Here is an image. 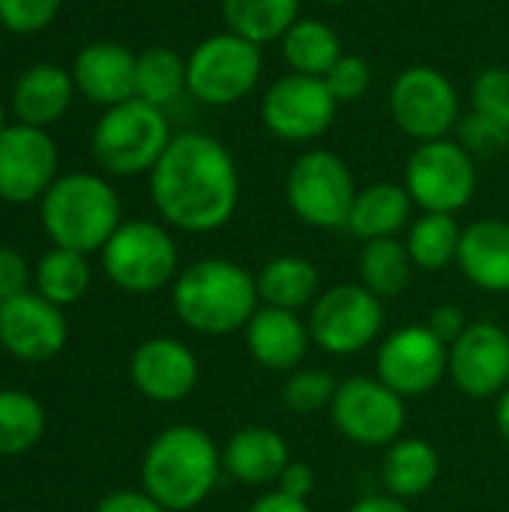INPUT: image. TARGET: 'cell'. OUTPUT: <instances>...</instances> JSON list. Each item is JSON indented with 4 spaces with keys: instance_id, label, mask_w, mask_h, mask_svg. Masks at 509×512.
<instances>
[{
    "instance_id": "9c48e42d",
    "label": "cell",
    "mask_w": 509,
    "mask_h": 512,
    "mask_svg": "<svg viewBox=\"0 0 509 512\" xmlns=\"http://www.w3.org/2000/svg\"><path fill=\"white\" fill-rule=\"evenodd\" d=\"M477 156H471L456 138L423 141L405 162L402 186L414 207L423 213H459L477 195Z\"/></svg>"
},
{
    "instance_id": "83f0119b",
    "label": "cell",
    "mask_w": 509,
    "mask_h": 512,
    "mask_svg": "<svg viewBox=\"0 0 509 512\" xmlns=\"http://www.w3.org/2000/svg\"><path fill=\"white\" fill-rule=\"evenodd\" d=\"M303 0H219L225 30L246 36L255 45L279 42L300 18Z\"/></svg>"
},
{
    "instance_id": "ab89813d",
    "label": "cell",
    "mask_w": 509,
    "mask_h": 512,
    "mask_svg": "<svg viewBox=\"0 0 509 512\" xmlns=\"http://www.w3.org/2000/svg\"><path fill=\"white\" fill-rule=\"evenodd\" d=\"M93 512H168L153 495H147L144 489H120L105 495Z\"/></svg>"
},
{
    "instance_id": "d6a6232c",
    "label": "cell",
    "mask_w": 509,
    "mask_h": 512,
    "mask_svg": "<svg viewBox=\"0 0 509 512\" xmlns=\"http://www.w3.org/2000/svg\"><path fill=\"white\" fill-rule=\"evenodd\" d=\"M45 435V408L24 390H0V456H21Z\"/></svg>"
},
{
    "instance_id": "52a82bcc",
    "label": "cell",
    "mask_w": 509,
    "mask_h": 512,
    "mask_svg": "<svg viewBox=\"0 0 509 512\" xmlns=\"http://www.w3.org/2000/svg\"><path fill=\"white\" fill-rule=\"evenodd\" d=\"M357 192L360 189L348 162L327 147H312L300 153L285 180V198L291 213L303 225L318 231L348 228Z\"/></svg>"
},
{
    "instance_id": "5b68a950",
    "label": "cell",
    "mask_w": 509,
    "mask_h": 512,
    "mask_svg": "<svg viewBox=\"0 0 509 512\" xmlns=\"http://www.w3.org/2000/svg\"><path fill=\"white\" fill-rule=\"evenodd\" d=\"M171 138L174 132L165 108L132 96L102 111L90 135V150L105 174L141 177L156 168Z\"/></svg>"
},
{
    "instance_id": "4fadbf2b",
    "label": "cell",
    "mask_w": 509,
    "mask_h": 512,
    "mask_svg": "<svg viewBox=\"0 0 509 512\" xmlns=\"http://www.w3.org/2000/svg\"><path fill=\"white\" fill-rule=\"evenodd\" d=\"M405 402L381 378H348L339 381V390L330 405V420L357 447H390L405 432Z\"/></svg>"
},
{
    "instance_id": "c3c4849f",
    "label": "cell",
    "mask_w": 509,
    "mask_h": 512,
    "mask_svg": "<svg viewBox=\"0 0 509 512\" xmlns=\"http://www.w3.org/2000/svg\"><path fill=\"white\" fill-rule=\"evenodd\" d=\"M507 153H509V150H507Z\"/></svg>"
},
{
    "instance_id": "7dc6e473",
    "label": "cell",
    "mask_w": 509,
    "mask_h": 512,
    "mask_svg": "<svg viewBox=\"0 0 509 512\" xmlns=\"http://www.w3.org/2000/svg\"><path fill=\"white\" fill-rule=\"evenodd\" d=\"M6 129V108H3V102H0V132Z\"/></svg>"
},
{
    "instance_id": "8992f818",
    "label": "cell",
    "mask_w": 509,
    "mask_h": 512,
    "mask_svg": "<svg viewBox=\"0 0 509 512\" xmlns=\"http://www.w3.org/2000/svg\"><path fill=\"white\" fill-rule=\"evenodd\" d=\"M264 75V48L222 30L201 39L186 57V90L207 108H228L252 96Z\"/></svg>"
},
{
    "instance_id": "ffe728a7",
    "label": "cell",
    "mask_w": 509,
    "mask_h": 512,
    "mask_svg": "<svg viewBox=\"0 0 509 512\" xmlns=\"http://www.w3.org/2000/svg\"><path fill=\"white\" fill-rule=\"evenodd\" d=\"M243 333L252 360L270 372L297 369L306 360L309 345H315L309 333V321H303L291 309H276V306H261Z\"/></svg>"
},
{
    "instance_id": "e575fe53",
    "label": "cell",
    "mask_w": 509,
    "mask_h": 512,
    "mask_svg": "<svg viewBox=\"0 0 509 512\" xmlns=\"http://www.w3.org/2000/svg\"><path fill=\"white\" fill-rule=\"evenodd\" d=\"M456 141L471 156H495V153L509 150V126L471 108L468 114H462L456 126Z\"/></svg>"
},
{
    "instance_id": "9a60e30c",
    "label": "cell",
    "mask_w": 509,
    "mask_h": 512,
    "mask_svg": "<svg viewBox=\"0 0 509 512\" xmlns=\"http://www.w3.org/2000/svg\"><path fill=\"white\" fill-rule=\"evenodd\" d=\"M57 144L48 129L6 123L0 132V201L33 204L57 180Z\"/></svg>"
},
{
    "instance_id": "cb8c5ba5",
    "label": "cell",
    "mask_w": 509,
    "mask_h": 512,
    "mask_svg": "<svg viewBox=\"0 0 509 512\" xmlns=\"http://www.w3.org/2000/svg\"><path fill=\"white\" fill-rule=\"evenodd\" d=\"M411 213L414 201L402 183H372L357 192L348 216V231L363 243L399 237L414 222Z\"/></svg>"
},
{
    "instance_id": "8d00e7d4",
    "label": "cell",
    "mask_w": 509,
    "mask_h": 512,
    "mask_svg": "<svg viewBox=\"0 0 509 512\" xmlns=\"http://www.w3.org/2000/svg\"><path fill=\"white\" fill-rule=\"evenodd\" d=\"M471 108L509 126V69L489 66L471 81Z\"/></svg>"
},
{
    "instance_id": "bcb514c9",
    "label": "cell",
    "mask_w": 509,
    "mask_h": 512,
    "mask_svg": "<svg viewBox=\"0 0 509 512\" xmlns=\"http://www.w3.org/2000/svg\"><path fill=\"white\" fill-rule=\"evenodd\" d=\"M318 6H342V3H348V0H315Z\"/></svg>"
},
{
    "instance_id": "60d3db41",
    "label": "cell",
    "mask_w": 509,
    "mask_h": 512,
    "mask_svg": "<svg viewBox=\"0 0 509 512\" xmlns=\"http://www.w3.org/2000/svg\"><path fill=\"white\" fill-rule=\"evenodd\" d=\"M426 327L444 342V345H453L465 330H468V318L459 306H438L429 312V321Z\"/></svg>"
},
{
    "instance_id": "f1b7e54d",
    "label": "cell",
    "mask_w": 509,
    "mask_h": 512,
    "mask_svg": "<svg viewBox=\"0 0 509 512\" xmlns=\"http://www.w3.org/2000/svg\"><path fill=\"white\" fill-rule=\"evenodd\" d=\"M357 273H360V285L363 288H369L381 300H393V297H399L411 285L414 261L408 255L405 240H399V237L369 240L360 249Z\"/></svg>"
},
{
    "instance_id": "7bdbcfd3",
    "label": "cell",
    "mask_w": 509,
    "mask_h": 512,
    "mask_svg": "<svg viewBox=\"0 0 509 512\" xmlns=\"http://www.w3.org/2000/svg\"><path fill=\"white\" fill-rule=\"evenodd\" d=\"M249 512H312L309 510V501H300V498H291V495H285V492H279V489H273V492H264Z\"/></svg>"
},
{
    "instance_id": "3957f363",
    "label": "cell",
    "mask_w": 509,
    "mask_h": 512,
    "mask_svg": "<svg viewBox=\"0 0 509 512\" xmlns=\"http://www.w3.org/2000/svg\"><path fill=\"white\" fill-rule=\"evenodd\" d=\"M222 471V453L204 429L171 426L144 450L141 489L168 512H189L213 495Z\"/></svg>"
},
{
    "instance_id": "f6af8a7d",
    "label": "cell",
    "mask_w": 509,
    "mask_h": 512,
    "mask_svg": "<svg viewBox=\"0 0 509 512\" xmlns=\"http://www.w3.org/2000/svg\"><path fill=\"white\" fill-rule=\"evenodd\" d=\"M495 426H498L501 438L509 444V387L498 396V405H495Z\"/></svg>"
},
{
    "instance_id": "1f68e13d",
    "label": "cell",
    "mask_w": 509,
    "mask_h": 512,
    "mask_svg": "<svg viewBox=\"0 0 509 512\" xmlns=\"http://www.w3.org/2000/svg\"><path fill=\"white\" fill-rule=\"evenodd\" d=\"M186 90V60L168 48V45H153L138 54L135 60V96L156 105L168 108L174 105Z\"/></svg>"
},
{
    "instance_id": "b9f144b4",
    "label": "cell",
    "mask_w": 509,
    "mask_h": 512,
    "mask_svg": "<svg viewBox=\"0 0 509 512\" xmlns=\"http://www.w3.org/2000/svg\"><path fill=\"white\" fill-rule=\"evenodd\" d=\"M276 486H279V492H285V495H291V498L309 501V495L315 492V471H312L306 462L291 459V462L285 465V471L279 474Z\"/></svg>"
},
{
    "instance_id": "484cf974",
    "label": "cell",
    "mask_w": 509,
    "mask_h": 512,
    "mask_svg": "<svg viewBox=\"0 0 509 512\" xmlns=\"http://www.w3.org/2000/svg\"><path fill=\"white\" fill-rule=\"evenodd\" d=\"M279 51H282L288 72L312 75V78H324L345 54L342 36L327 21L303 18V15L279 39Z\"/></svg>"
},
{
    "instance_id": "277c9868",
    "label": "cell",
    "mask_w": 509,
    "mask_h": 512,
    "mask_svg": "<svg viewBox=\"0 0 509 512\" xmlns=\"http://www.w3.org/2000/svg\"><path fill=\"white\" fill-rule=\"evenodd\" d=\"M39 216L54 246L81 255L102 252L111 234L123 225L117 189L90 171L57 177L39 201Z\"/></svg>"
},
{
    "instance_id": "7c38bea8",
    "label": "cell",
    "mask_w": 509,
    "mask_h": 512,
    "mask_svg": "<svg viewBox=\"0 0 509 512\" xmlns=\"http://www.w3.org/2000/svg\"><path fill=\"white\" fill-rule=\"evenodd\" d=\"M339 102L324 78L285 72L261 96V123L285 144H312L336 120Z\"/></svg>"
},
{
    "instance_id": "4dcf8cb0",
    "label": "cell",
    "mask_w": 509,
    "mask_h": 512,
    "mask_svg": "<svg viewBox=\"0 0 509 512\" xmlns=\"http://www.w3.org/2000/svg\"><path fill=\"white\" fill-rule=\"evenodd\" d=\"M462 228L453 213H420L405 234L408 255L420 270H444L456 264Z\"/></svg>"
},
{
    "instance_id": "836d02e7",
    "label": "cell",
    "mask_w": 509,
    "mask_h": 512,
    "mask_svg": "<svg viewBox=\"0 0 509 512\" xmlns=\"http://www.w3.org/2000/svg\"><path fill=\"white\" fill-rule=\"evenodd\" d=\"M339 381L327 369H297L282 384V405L294 414H315L330 411Z\"/></svg>"
},
{
    "instance_id": "603a6c76",
    "label": "cell",
    "mask_w": 509,
    "mask_h": 512,
    "mask_svg": "<svg viewBox=\"0 0 509 512\" xmlns=\"http://www.w3.org/2000/svg\"><path fill=\"white\" fill-rule=\"evenodd\" d=\"M291 462V450L282 432L270 426H246L234 432L222 450V468L246 486L276 483L285 465Z\"/></svg>"
},
{
    "instance_id": "30bf717a",
    "label": "cell",
    "mask_w": 509,
    "mask_h": 512,
    "mask_svg": "<svg viewBox=\"0 0 509 512\" xmlns=\"http://www.w3.org/2000/svg\"><path fill=\"white\" fill-rule=\"evenodd\" d=\"M387 108L393 123L411 141L450 138L462 120V96L447 72L417 63L393 78Z\"/></svg>"
},
{
    "instance_id": "6da1fadb",
    "label": "cell",
    "mask_w": 509,
    "mask_h": 512,
    "mask_svg": "<svg viewBox=\"0 0 509 512\" xmlns=\"http://www.w3.org/2000/svg\"><path fill=\"white\" fill-rule=\"evenodd\" d=\"M150 201L165 225L186 234L225 228L240 204L234 153L207 132H174L168 150L147 174Z\"/></svg>"
},
{
    "instance_id": "2e32d148",
    "label": "cell",
    "mask_w": 509,
    "mask_h": 512,
    "mask_svg": "<svg viewBox=\"0 0 509 512\" xmlns=\"http://www.w3.org/2000/svg\"><path fill=\"white\" fill-rule=\"evenodd\" d=\"M69 339V324L60 306L36 291L15 294L0 303V345L24 363L54 360Z\"/></svg>"
},
{
    "instance_id": "7a4b0ae2",
    "label": "cell",
    "mask_w": 509,
    "mask_h": 512,
    "mask_svg": "<svg viewBox=\"0 0 509 512\" xmlns=\"http://www.w3.org/2000/svg\"><path fill=\"white\" fill-rule=\"evenodd\" d=\"M177 318L201 336H231L246 330L261 309L255 276L228 258H201L183 267L171 285Z\"/></svg>"
},
{
    "instance_id": "f35d334b",
    "label": "cell",
    "mask_w": 509,
    "mask_h": 512,
    "mask_svg": "<svg viewBox=\"0 0 509 512\" xmlns=\"http://www.w3.org/2000/svg\"><path fill=\"white\" fill-rule=\"evenodd\" d=\"M30 282H33V270L27 267L24 255L9 246H0V303L30 291Z\"/></svg>"
},
{
    "instance_id": "d4e9b609",
    "label": "cell",
    "mask_w": 509,
    "mask_h": 512,
    "mask_svg": "<svg viewBox=\"0 0 509 512\" xmlns=\"http://www.w3.org/2000/svg\"><path fill=\"white\" fill-rule=\"evenodd\" d=\"M438 474H441V456L426 438L402 435L387 447L381 462V480L387 495L405 504L423 498L438 483Z\"/></svg>"
},
{
    "instance_id": "d590c367",
    "label": "cell",
    "mask_w": 509,
    "mask_h": 512,
    "mask_svg": "<svg viewBox=\"0 0 509 512\" xmlns=\"http://www.w3.org/2000/svg\"><path fill=\"white\" fill-rule=\"evenodd\" d=\"M63 9V0H0V24L15 36L48 30Z\"/></svg>"
},
{
    "instance_id": "ac0fdd59",
    "label": "cell",
    "mask_w": 509,
    "mask_h": 512,
    "mask_svg": "<svg viewBox=\"0 0 509 512\" xmlns=\"http://www.w3.org/2000/svg\"><path fill=\"white\" fill-rule=\"evenodd\" d=\"M198 357L189 345L171 336H153L141 342L129 360L132 387L156 405H177L198 387Z\"/></svg>"
},
{
    "instance_id": "5bb4252c",
    "label": "cell",
    "mask_w": 509,
    "mask_h": 512,
    "mask_svg": "<svg viewBox=\"0 0 509 512\" xmlns=\"http://www.w3.org/2000/svg\"><path fill=\"white\" fill-rule=\"evenodd\" d=\"M450 366V345H444L426 324L399 327L381 345L375 357V378H381L402 399H420L432 393Z\"/></svg>"
},
{
    "instance_id": "f546056e",
    "label": "cell",
    "mask_w": 509,
    "mask_h": 512,
    "mask_svg": "<svg viewBox=\"0 0 509 512\" xmlns=\"http://www.w3.org/2000/svg\"><path fill=\"white\" fill-rule=\"evenodd\" d=\"M90 282H93V273H90L87 255L72 252V249L54 246L33 267V291L60 309L78 303L87 294Z\"/></svg>"
},
{
    "instance_id": "74e56055",
    "label": "cell",
    "mask_w": 509,
    "mask_h": 512,
    "mask_svg": "<svg viewBox=\"0 0 509 512\" xmlns=\"http://www.w3.org/2000/svg\"><path fill=\"white\" fill-rule=\"evenodd\" d=\"M324 84L330 87L339 105L357 102L372 87V66L357 54H342L339 63L324 75Z\"/></svg>"
},
{
    "instance_id": "ba28073f",
    "label": "cell",
    "mask_w": 509,
    "mask_h": 512,
    "mask_svg": "<svg viewBox=\"0 0 509 512\" xmlns=\"http://www.w3.org/2000/svg\"><path fill=\"white\" fill-rule=\"evenodd\" d=\"M105 276L126 294H153L174 285L180 252L171 231L150 219L123 222L99 252Z\"/></svg>"
},
{
    "instance_id": "ee69618b",
    "label": "cell",
    "mask_w": 509,
    "mask_h": 512,
    "mask_svg": "<svg viewBox=\"0 0 509 512\" xmlns=\"http://www.w3.org/2000/svg\"><path fill=\"white\" fill-rule=\"evenodd\" d=\"M348 512H411L408 510V504L405 501H399V498H393V495H366V498H360L354 507Z\"/></svg>"
},
{
    "instance_id": "e0dca14e",
    "label": "cell",
    "mask_w": 509,
    "mask_h": 512,
    "mask_svg": "<svg viewBox=\"0 0 509 512\" xmlns=\"http://www.w3.org/2000/svg\"><path fill=\"white\" fill-rule=\"evenodd\" d=\"M447 375L468 399H498L509 387V333L495 321L468 324L450 345Z\"/></svg>"
},
{
    "instance_id": "4316f807",
    "label": "cell",
    "mask_w": 509,
    "mask_h": 512,
    "mask_svg": "<svg viewBox=\"0 0 509 512\" xmlns=\"http://www.w3.org/2000/svg\"><path fill=\"white\" fill-rule=\"evenodd\" d=\"M258 297L264 306H276V309H303L312 306L321 294V273L318 267L303 258V255H279L270 258L258 276Z\"/></svg>"
},
{
    "instance_id": "d6986e66",
    "label": "cell",
    "mask_w": 509,
    "mask_h": 512,
    "mask_svg": "<svg viewBox=\"0 0 509 512\" xmlns=\"http://www.w3.org/2000/svg\"><path fill=\"white\" fill-rule=\"evenodd\" d=\"M135 60L138 54H132L123 42L99 39L75 54L69 72L75 90L87 102L111 108L135 96Z\"/></svg>"
},
{
    "instance_id": "44dd1931",
    "label": "cell",
    "mask_w": 509,
    "mask_h": 512,
    "mask_svg": "<svg viewBox=\"0 0 509 512\" xmlns=\"http://www.w3.org/2000/svg\"><path fill=\"white\" fill-rule=\"evenodd\" d=\"M75 93L78 90L69 69L57 63H33L15 78L9 108L18 123L48 129L69 111Z\"/></svg>"
},
{
    "instance_id": "8fae6325",
    "label": "cell",
    "mask_w": 509,
    "mask_h": 512,
    "mask_svg": "<svg viewBox=\"0 0 509 512\" xmlns=\"http://www.w3.org/2000/svg\"><path fill=\"white\" fill-rule=\"evenodd\" d=\"M384 330V300L360 282L333 285L318 294L309 312L312 342L333 357H354Z\"/></svg>"
},
{
    "instance_id": "7402d4cb",
    "label": "cell",
    "mask_w": 509,
    "mask_h": 512,
    "mask_svg": "<svg viewBox=\"0 0 509 512\" xmlns=\"http://www.w3.org/2000/svg\"><path fill=\"white\" fill-rule=\"evenodd\" d=\"M459 270L471 285L492 294L509 291V222L507 219H477L462 228Z\"/></svg>"
}]
</instances>
